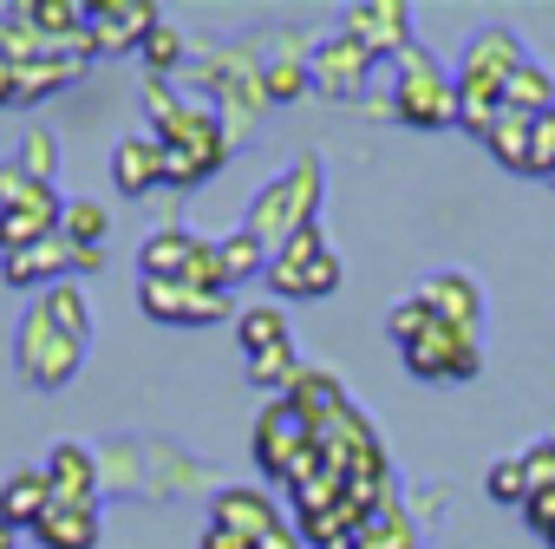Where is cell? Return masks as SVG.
I'll return each instance as SVG.
<instances>
[{
  "instance_id": "cell-1",
  "label": "cell",
  "mask_w": 555,
  "mask_h": 549,
  "mask_svg": "<svg viewBox=\"0 0 555 549\" xmlns=\"http://www.w3.org/2000/svg\"><path fill=\"white\" fill-rule=\"evenodd\" d=\"M522 60L529 53H522V40L509 27H477L464 40V53L451 66V79H457V131H470L477 144L490 138V125L503 118V92H509Z\"/></svg>"
},
{
  "instance_id": "cell-2",
  "label": "cell",
  "mask_w": 555,
  "mask_h": 549,
  "mask_svg": "<svg viewBox=\"0 0 555 549\" xmlns=\"http://www.w3.org/2000/svg\"><path fill=\"white\" fill-rule=\"evenodd\" d=\"M321 203H327V164H321L314 151H301V157H288L282 170H274V177L255 190V203H248L242 229H248L255 242H268V248H282L288 235L314 229Z\"/></svg>"
},
{
  "instance_id": "cell-3",
  "label": "cell",
  "mask_w": 555,
  "mask_h": 549,
  "mask_svg": "<svg viewBox=\"0 0 555 549\" xmlns=\"http://www.w3.org/2000/svg\"><path fill=\"white\" fill-rule=\"evenodd\" d=\"M196 99L216 105L229 144H242V138L255 131L261 105H268V99H261V53H255V47H209V53L196 60Z\"/></svg>"
},
{
  "instance_id": "cell-4",
  "label": "cell",
  "mask_w": 555,
  "mask_h": 549,
  "mask_svg": "<svg viewBox=\"0 0 555 549\" xmlns=\"http://www.w3.org/2000/svg\"><path fill=\"white\" fill-rule=\"evenodd\" d=\"M392 118L412 131H444L457 125V79L444 73V60L431 47H405L392 60Z\"/></svg>"
},
{
  "instance_id": "cell-5",
  "label": "cell",
  "mask_w": 555,
  "mask_h": 549,
  "mask_svg": "<svg viewBox=\"0 0 555 549\" xmlns=\"http://www.w3.org/2000/svg\"><path fill=\"white\" fill-rule=\"evenodd\" d=\"M86 341H73L40 302L21 315V328H14V373L34 386V393H66L79 373H86Z\"/></svg>"
},
{
  "instance_id": "cell-6",
  "label": "cell",
  "mask_w": 555,
  "mask_h": 549,
  "mask_svg": "<svg viewBox=\"0 0 555 549\" xmlns=\"http://www.w3.org/2000/svg\"><path fill=\"white\" fill-rule=\"evenodd\" d=\"M261 282L274 289V302H327V295L347 282V261H340V248L327 242V229L314 222V229L288 235L282 248L268 255V274H261Z\"/></svg>"
},
{
  "instance_id": "cell-7",
  "label": "cell",
  "mask_w": 555,
  "mask_h": 549,
  "mask_svg": "<svg viewBox=\"0 0 555 549\" xmlns=\"http://www.w3.org/2000/svg\"><path fill=\"white\" fill-rule=\"evenodd\" d=\"M105 268V248H79L66 235H47L21 255H0V282L8 289H60V282H79V274H99Z\"/></svg>"
},
{
  "instance_id": "cell-8",
  "label": "cell",
  "mask_w": 555,
  "mask_h": 549,
  "mask_svg": "<svg viewBox=\"0 0 555 549\" xmlns=\"http://www.w3.org/2000/svg\"><path fill=\"white\" fill-rule=\"evenodd\" d=\"M373 53L353 40V34H321L314 40V53H308V86L321 92V99H334V105H360L366 99V86H373Z\"/></svg>"
},
{
  "instance_id": "cell-9",
  "label": "cell",
  "mask_w": 555,
  "mask_h": 549,
  "mask_svg": "<svg viewBox=\"0 0 555 549\" xmlns=\"http://www.w3.org/2000/svg\"><path fill=\"white\" fill-rule=\"evenodd\" d=\"M399 360H405V373H412V380L464 386V380H477V373H483V341H477V334H464V328L431 321V334H425V341H412V347H399Z\"/></svg>"
},
{
  "instance_id": "cell-10",
  "label": "cell",
  "mask_w": 555,
  "mask_h": 549,
  "mask_svg": "<svg viewBox=\"0 0 555 549\" xmlns=\"http://www.w3.org/2000/svg\"><path fill=\"white\" fill-rule=\"evenodd\" d=\"M308 451H314V425L288 399L261 406V419H255V464H261V477L295 484V471L308 464Z\"/></svg>"
},
{
  "instance_id": "cell-11",
  "label": "cell",
  "mask_w": 555,
  "mask_h": 549,
  "mask_svg": "<svg viewBox=\"0 0 555 549\" xmlns=\"http://www.w3.org/2000/svg\"><path fill=\"white\" fill-rule=\"evenodd\" d=\"M138 308H144V321H157V328H216V321L235 315L229 295H203V289H190V282H138Z\"/></svg>"
},
{
  "instance_id": "cell-12",
  "label": "cell",
  "mask_w": 555,
  "mask_h": 549,
  "mask_svg": "<svg viewBox=\"0 0 555 549\" xmlns=\"http://www.w3.org/2000/svg\"><path fill=\"white\" fill-rule=\"evenodd\" d=\"M340 34H353L373 60H399L418 40L405 0H347V8H340Z\"/></svg>"
},
{
  "instance_id": "cell-13",
  "label": "cell",
  "mask_w": 555,
  "mask_h": 549,
  "mask_svg": "<svg viewBox=\"0 0 555 549\" xmlns=\"http://www.w3.org/2000/svg\"><path fill=\"white\" fill-rule=\"evenodd\" d=\"M157 21H164V14L151 8V0H92L86 34H92V53L112 60V53H138Z\"/></svg>"
},
{
  "instance_id": "cell-14",
  "label": "cell",
  "mask_w": 555,
  "mask_h": 549,
  "mask_svg": "<svg viewBox=\"0 0 555 549\" xmlns=\"http://www.w3.org/2000/svg\"><path fill=\"white\" fill-rule=\"evenodd\" d=\"M112 183H118V196H151V190H164L170 183V151H164V138L157 131H125L118 144H112Z\"/></svg>"
},
{
  "instance_id": "cell-15",
  "label": "cell",
  "mask_w": 555,
  "mask_h": 549,
  "mask_svg": "<svg viewBox=\"0 0 555 549\" xmlns=\"http://www.w3.org/2000/svg\"><path fill=\"white\" fill-rule=\"evenodd\" d=\"M47 484H53V503H79V510H99L105 497V458L79 438H60L47 451Z\"/></svg>"
},
{
  "instance_id": "cell-16",
  "label": "cell",
  "mask_w": 555,
  "mask_h": 549,
  "mask_svg": "<svg viewBox=\"0 0 555 549\" xmlns=\"http://www.w3.org/2000/svg\"><path fill=\"white\" fill-rule=\"evenodd\" d=\"M412 295L425 302L431 321L464 328V334H483V289H477V274H464V268H438V274H425Z\"/></svg>"
},
{
  "instance_id": "cell-17",
  "label": "cell",
  "mask_w": 555,
  "mask_h": 549,
  "mask_svg": "<svg viewBox=\"0 0 555 549\" xmlns=\"http://www.w3.org/2000/svg\"><path fill=\"white\" fill-rule=\"evenodd\" d=\"M308 53H314V40L308 34H268V47H261V99L268 105H288V99H301V92H314L308 86Z\"/></svg>"
},
{
  "instance_id": "cell-18",
  "label": "cell",
  "mask_w": 555,
  "mask_h": 549,
  "mask_svg": "<svg viewBox=\"0 0 555 549\" xmlns=\"http://www.w3.org/2000/svg\"><path fill=\"white\" fill-rule=\"evenodd\" d=\"M209 523H216V529H235V536H248V542H261L268 529H282L288 516H282V503H274L261 484H222V490L209 497Z\"/></svg>"
},
{
  "instance_id": "cell-19",
  "label": "cell",
  "mask_w": 555,
  "mask_h": 549,
  "mask_svg": "<svg viewBox=\"0 0 555 549\" xmlns=\"http://www.w3.org/2000/svg\"><path fill=\"white\" fill-rule=\"evenodd\" d=\"M196 248H203L196 229H177V222L151 229V235L138 242V282H183L190 261H196Z\"/></svg>"
},
{
  "instance_id": "cell-20",
  "label": "cell",
  "mask_w": 555,
  "mask_h": 549,
  "mask_svg": "<svg viewBox=\"0 0 555 549\" xmlns=\"http://www.w3.org/2000/svg\"><path fill=\"white\" fill-rule=\"evenodd\" d=\"M53 510V484H47V464H21L8 471V484H0V523L8 529H40V516Z\"/></svg>"
},
{
  "instance_id": "cell-21",
  "label": "cell",
  "mask_w": 555,
  "mask_h": 549,
  "mask_svg": "<svg viewBox=\"0 0 555 549\" xmlns=\"http://www.w3.org/2000/svg\"><path fill=\"white\" fill-rule=\"evenodd\" d=\"M235 347H242V360H261V354H274V347H295L288 308H282V302H255V308H242V315H235Z\"/></svg>"
},
{
  "instance_id": "cell-22",
  "label": "cell",
  "mask_w": 555,
  "mask_h": 549,
  "mask_svg": "<svg viewBox=\"0 0 555 549\" xmlns=\"http://www.w3.org/2000/svg\"><path fill=\"white\" fill-rule=\"evenodd\" d=\"M40 549H99V510H79V503H53L34 529Z\"/></svg>"
},
{
  "instance_id": "cell-23",
  "label": "cell",
  "mask_w": 555,
  "mask_h": 549,
  "mask_svg": "<svg viewBox=\"0 0 555 549\" xmlns=\"http://www.w3.org/2000/svg\"><path fill=\"white\" fill-rule=\"evenodd\" d=\"M353 549H418V516H412V510L392 497V503H379V510L360 523Z\"/></svg>"
},
{
  "instance_id": "cell-24",
  "label": "cell",
  "mask_w": 555,
  "mask_h": 549,
  "mask_svg": "<svg viewBox=\"0 0 555 549\" xmlns=\"http://www.w3.org/2000/svg\"><path fill=\"white\" fill-rule=\"evenodd\" d=\"M288 406H295L308 425H327V419L347 406V393H340V380H334V373H321V367H301V380L288 386Z\"/></svg>"
},
{
  "instance_id": "cell-25",
  "label": "cell",
  "mask_w": 555,
  "mask_h": 549,
  "mask_svg": "<svg viewBox=\"0 0 555 549\" xmlns=\"http://www.w3.org/2000/svg\"><path fill=\"white\" fill-rule=\"evenodd\" d=\"M138 60H144V79H170V86H177V73H183V66H190L196 53H190V40H183V27H170V21H157V27H151V40L138 47Z\"/></svg>"
},
{
  "instance_id": "cell-26",
  "label": "cell",
  "mask_w": 555,
  "mask_h": 549,
  "mask_svg": "<svg viewBox=\"0 0 555 549\" xmlns=\"http://www.w3.org/2000/svg\"><path fill=\"white\" fill-rule=\"evenodd\" d=\"M86 66H92V60H79V53H66V60H34V66H21V105H40V99H53V92L79 86V79H86Z\"/></svg>"
},
{
  "instance_id": "cell-27",
  "label": "cell",
  "mask_w": 555,
  "mask_h": 549,
  "mask_svg": "<svg viewBox=\"0 0 555 549\" xmlns=\"http://www.w3.org/2000/svg\"><path fill=\"white\" fill-rule=\"evenodd\" d=\"M529 138H535V118H522V112H509L503 105V118L490 125V138H483V151L503 164V170H516V177H529Z\"/></svg>"
},
{
  "instance_id": "cell-28",
  "label": "cell",
  "mask_w": 555,
  "mask_h": 549,
  "mask_svg": "<svg viewBox=\"0 0 555 549\" xmlns=\"http://www.w3.org/2000/svg\"><path fill=\"white\" fill-rule=\"evenodd\" d=\"M503 105L522 112V118H555V73L535 66V60H522L516 79H509V92H503Z\"/></svg>"
},
{
  "instance_id": "cell-29",
  "label": "cell",
  "mask_w": 555,
  "mask_h": 549,
  "mask_svg": "<svg viewBox=\"0 0 555 549\" xmlns=\"http://www.w3.org/2000/svg\"><path fill=\"white\" fill-rule=\"evenodd\" d=\"M60 235H66V242H79V248H105V235H112V209H105V203H92V196H66Z\"/></svg>"
},
{
  "instance_id": "cell-30",
  "label": "cell",
  "mask_w": 555,
  "mask_h": 549,
  "mask_svg": "<svg viewBox=\"0 0 555 549\" xmlns=\"http://www.w3.org/2000/svg\"><path fill=\"white\" fill-rule=\"evenodd\" d=\"M40 308H47V315H53V321H60L73 341H86V347H92V295H86L79 282H60V289H47V295H40Z\"/></svg>"
},
{
  "instance_id": "cell-31",
  "label": "cell",
  "mask_w": 555,
  "mask_h": 549,
  "mask_svg": "<svg viewBox=\"0 0 555 549\" xmlns=\"http://www.w3.org/2000/svg\"><path fill=\"white\" fill-rule=\"evenodd\" d=\"M268 242H255L248 229H229L222 235V261H229V282H255V274H268Z\"/></svg>"
},
{
  "instance_id": "cell-32",
  "label": "cell",
  "mask_w": 555,
  "mask_h": 549,
  "mask_svg": "<svg viewBox=\"0 0 555 549\" xmlns=\"http://www.w3.org/2000/svg\"><path fill=\"white\" fill-rule=\"evenodd\" d=\"M483 490H490V503H529L535 490H529V471H522V451H509V458H496L490 471H483Z\"/></svg>"
},
{
  "instance_id": "cell-33",
  "label": "cell",
  "mask_w": 555,
  "mask_h": 549,
  "mask_svg": "<svg viewBox=\"0 0 555 549\" xmlns=\"http://www.w3.org/2000/svg\"><path fill=\"white\" fill-rule=\"evenodd\" d=\"M301 380V354L295 347H274L261 360H248V386H268V393H288Z\"/></svg>"
},
{
  "instance_id": "cell-34",
  "label": "cell",
  "mask_w": 555,
  "mask_h": 549,
  "mask_svg": "<svg viewBox=\"0 0 555 549\" xmlns=\"http://www.w3.org/2000/svg\"><path fill=\"white\" fill-rule=\"evenodd\" d=\"M14 164H21L27 177L53 183V177H60V138H53V131H27V138L14 144Z\"/></svg>"
},
{
  "instance_id": "cell-35",
  "label": "cell",
  "mask_w": 555,
  "mask_h": 549,
  "mask_svg": "<svg viewBox=\"0 0 555 549\" xmlns=\"http://www.w3.org/2000/svg\"><path fill=\"white\" fill-rule=\"evenodd\" d=\"M425 334H431V315H425V302H418V295H405V302L386 315V341L412 347V341H425Z\"/></svg>"
},
{
  "instance_id": "cell-36",
  "label": "cell",
  "mask_w": 555,
  "mask_h": 549,
  "mask_svg": "<svg viewBox=\"0 0 555 549\" xmlns=\"http://www.w3.org/2000/svg\"><path fill=\"white\" fill-rule=\"evenodd\" d=\"M522 471H529V490H555V432L522 445Z\"/></svg>"
},
{
  "instance_id": "cell-37",
  "label": "cell",
  "mask_w": 555,
  "mask_h": 549,
  "mask_svg": "<svg viewBox=\"0 0 555 549\" xmlns=\"http://www.w3.org/2000/svg\"><path fill=\"white\" fill-rule=\"evenodd\" d=\"M529 177H555V118H535V138H529Z\"/></svg>"
},
{
  "instance_id": "cell-38",
  "label": "cell",
  "mask_w": 555,
  "mask_h": 549,
  "mask_svg": "<svg viewBox=\"0 0 555 549\" xmlns=\"http://www.w3.org/2000/svg\"><path fill=\"white\" fill-rule=\"evenodd\" d=\"M522 523H529V536H535V542H548V549H555V490H535V497L522 503Z\"/></svg>"
},
{
  "instance_id": "cell-39",
  "label": "cell",
  "mask_w": 555,
  "mask_h": 549,
  "mask_svg": "<svg viewBox=\"0 0 555 549\" xmlns=\"http://www.w3.org/2000/svg\"><path fill=\"white\" fill-rule=\"evenodd\" d=\"M255 549H308V536H301L295 523H282V529H268V536H261Z\"/></svg>"
},
{
  "instance_id": "cell-40",
  "label": "cell",
  "mask_w": 555,
  "mask_h": 549,
  "mask_svg": "<svg viewBox=\"0 0 555 549\" xmlns=\"http://www.w3.org/2000/svg\"><path fill=\"white\" fill-rule=\"evenodd\" d=\"M8 105H21V66L0 60V112H8Z\"/></svg>"
},
{
  "instance_id": "cell-41",
  "label": "cell",
  "mask_w": 555,
  "mask_h": 549,
  "mask_svg": "<svg viewBox=\"0 0 555 549\" xmlns=\"http://www.w3.org/2000/svg\"><path fill=\"white\" fill-rule=\"evenodd\" d=\"M203 549H255L248 536H235V529H216V523H203Z\"/></svg>"
},
{
  "instance_id": "cell-42",
  "label": "cell",
  "mask_w": 555,
  "mask_h": 549,
  "mask_svg": "<svg viewBox=\"0 0 555 549\" xmlns=\"http://www.w3.org/2000/svg\"><path fill=\"white\" fill-rule=\"evenodd\" d=\"M0 549H27V536H21V529H8V523H0Z\"/></svg>"
}]
</instances>
